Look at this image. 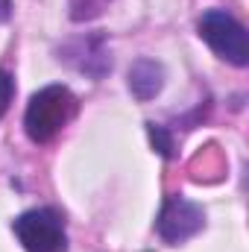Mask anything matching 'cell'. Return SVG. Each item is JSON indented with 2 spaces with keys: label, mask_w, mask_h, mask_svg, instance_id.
Masks as SVG:
<instances>
[{
  "label": "cell",
  "mask_w": 249,
  "mask_h": 252,
  "mask_svg": "<svg viewBox=\"0 0 249 252\" xmlns=\"http://www.w3.org/2000/svg\"><path fill=\"white\" fill-rule=\"evenodd\" d=\"M196 30H199V38H202L220 59L238 64V67H244V64L249 62L247 30H244V24H238L229 12H223V9L205 12V15L199 18Z\"/></svg>",
  "instance_id": "7a4b0ae2"
},
{
  "label": "cell",
  "mask_w": 249,
  "mask_h": 252,
  "mask_svg": "<svg viewBox=\"0 0 249 252\" xmlns=\"http://www.w3.org/2000/svg\"><path fill=\"white\" fill-rule=\"evenodd\" d=\"M150 138H153V144H156V150H158L161 156H170V153H173V144H170V138H167V132H164L161 126L150 124Z\"/></svg>",
  "instance_id": "52a82bcc"
},
{
  "label": "cell",
  "mask_w": 249,
  "mask_h": 252,
  "mask_svg": "<svg viewBox=\"0 0 249 252\" xmlns=\"http://www.w3.org/2000/svg\"><path fill=\"white\" fill-rule=\"evenodd\" d=\"M164 85V67L153 59H138L129 67V91L138 100H153Z\"/></svg>",
  "instance_id": "5b68a950"
},
{
  "label": "cell",
  "mask_w": 249,
  "mask_h": 252,
  "mask_svg": "<svg viewBox=\"0 0 249 252\" xmlns=\"http://www.w3.org/2000/svg\"><path fill=\"white\" fill-rule=\"evenodd\" d=\"M202 226H205V211L185 196H170L156 220V229L167 244H185Z\"/></svg>",
  "instance_id": "277c9868"
},
{
  "label": "cell",
  "mask_w": 249,
  "mask_h": 252,
  "mask_svg": "<svg viewBox=\"0 0 249 252\" xmlns=\"http://www.w3.org/2000/svg\"><path fill=\"white\" fill-rule=\"evenodd\" d=\"M15 235L27 252H67L64 220L53 208H32L15 220Z\"/></svg>",
  "instance_id": "3957f363"
},
{
  "label": "cell",
  "mask_w": 249,
  "mask_h": 252,
  "mask_svg": "<svg viewBox=\"0 0 249 252\" xmlns=\"http://www.w3.org/2000/svg\"><path fill=\"white\" fill-rule=\"evenodd\" d=\"M73 112H76V97L64 85H47V88H41L38 94L30 97V106H27V115H24L27 135L35 144H44V141L56 138L67 126Z\"/></svg>",
  "instance_id": "6da1fadb"
},
{
  "label": "cell",
  "mask_w": 249,
  "mask_h": 252,
  "mask_svg": "<svg viewBox=\"0 0 249 252\" xmlns=\"http://www.w3.org/2000/svg\"><path fill=\"white\" fill-rule=\"evenodd\" d=\"M12 12V0H0V21H6Z\"/></svg>",
  "instance_id": "ba28073f"
},
{
  "label": "cell",
  "mask_w": 249,
  "mask_h": 252,
  "mask_svg": "<svg viewBox=\"0 0 249 252\" xmlns=\"http://www.w3.org/2000/svg\"><path fill=\"white\" fill-rule=\"evenodd\" d=\"M12 94H15V79L6 73V70H0V118L9 112V103H12Z\"/></svg>",
  "instance_id": "8992f818"
}]
</instances>
